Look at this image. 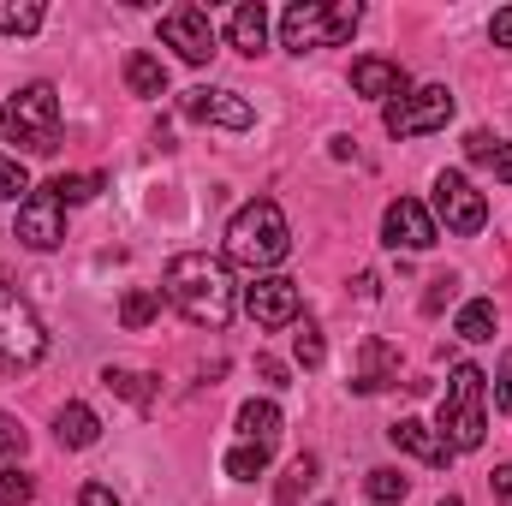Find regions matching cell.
Returning a JSON list of instances; mask_svg holds the SVG:
<instances>
[{
  "label": "cell",
  "instance_id": "1",
  "mask_svg": "<svg viewBox=\"0 0 512 506\" xmlns=\"http://www.w3.org/2000/svg\"><path fill=\"white\" fill-rule=\"evenodd\" d=\"M161 292H167V304L191 328H209V334H221L233 322V310H239V292H233L227 262H215V256H203V251L173 256L167 274H161Z\"/></svg>",
  "mask_w": 512,
  "mask_h": 506
},
{
  "label": "cell",
  "instance_id": "23",
  "mask_svg": "<svg viewBox=\"0 0 512 506\" xmlns=\"http://www.w3.org/2000/svg\"><path fill=\"white\" fill-rule=\"evenodd\" d=\"M42 18H48V12H42L36 0H18V6L0 0V30H6V36H30V30H42Z\"/></svg>",
  "mask_w": 512,
  "mask_h": 506
},
{
  "label": "cell",
  "instance_id": "5",
  "mask_svg": "<svg viewBox=\"0 0 512 506\" xmlns=\"http://www.w3.org/2000/svg\"><path fill=\"white\" fill-rule=\"evenodd\" d=\"M364 24V6L358 0H340V6H322V0H292L280 12V42L292 54H310V48H340L352 30Z\"/></svg>",
  "mask_w": 512,
  "mask_h": 506
},
{
  "label": "cell",
  "instance_id": "40",
  "mask_svg": "<svg viewBox=\"0 0 512 506\" xmlns=\"http://www.w3.org/2000/svg\"><path fill=\"white\" fill-rule=\"evenodd\" d=\"M256 376H262V381H274V387H280V381H286V370H280L274 358H256Z\"/></svg>",
  "mask_w": 512,
  "mask_h": 506
},
{
  "label": "cell",
  "instance_id": "32",
  "mask_svg": "<svg viewBox=\"0 0 512 506\" xmlns=\"http://www.w3.org/2000/svg\"><path fill=\"white\" fill-rule=\"evenodd\" d=\"M18 453H24V429H18V417L0 411V459H18Z\"/></svg>",
  "mask_w": 512,
  "mask_h": 506
},
{
  "label": "cell",
  "instance_id": "35",
  "mask_svg": "<svg viewBox=\"0 0 512 506\" xmlns=\"http://www.w3.org/2000/svg\"><path fill=\"white\" fill-rule=\"evenodd\" d=\"M495 405L512 411V352H507V364H501V376H495Z\"/></svg>",
  "mask_w": 512,
  "mask_h": 506
},
{
  "label": "cell",
  "instance_id": "30",
  "mask_svg": "<svg viewBox=\"0 0 512 506\" xmlns=\"http://www.w3.org/2000/svg\"><path fill=\"white\" fill-rule=\"evenodd\" d=\"M18 191H30L24 161H18V155H0V197H18Z\"/></svg>",
  "mask_w": 512,
  "mask_h": 506
},
{
  "label": "cell",
  "instance_id": "13",
  "mask_svg": "<svg viewBox=\"0 0 512 506\" xmlns=\"http://www.w3.org/2000/svg\"><path fill=\"white\" fill-rule=\"evenodd\" d=\"M185 120H209V126H227V131H251L256 126V108L239 96V90H185Z\"/></svg>",
  "mask_w": 512,
  "mask_h": 506
},
{
  "label": "cell",
  "instance_id": "38",
  "mask_svg": "<svg viewBox=\"0 0 512 506\" xmlns=\"http://www.w3.org/2000/svg\"><path fill=\"white\" fill-rule=\"evenodd\" d=\"M489 167H495V179H507V185H512V143L495 149V161H489Z\"/></svg>",
  "mask_w": 512,
  "mask_h": 506
},
{
  "label": "cell",
  "instance_id": "21",
  "mask_svg": "<svg viewBox=\"0 0 512 506\" xmlns=\"http://www.w3.org/2000/svg\"><path fill=\"white\" fill-rule=\"evenodd\" d=\"M453 334H459V340H471V346H483V340H495V304H489V298H471V304L459 310V322H453Z\"/></svg>",
  "mask_w": 512,
  "mask_h": 506
},
{
  "label": "cell",
  "instance_id": "17",
  "mask_svg": "<svg viewBox=\"0 0 512 506\" xmlns=\"http://www.w3.org/2000/svg\"><path fill=\"white\" fill-rule=\"evenodd\" d=\"M227 36H233V48H239V54H262V42H268V6H262V0H245V6H239V12H233V18H227Z\"/></svg>",
  "mask_w": 512,
  "mask_h": 506
},
{
  "label": "cell",
  "instance_id": "10",
  "mask_svg": "<svg viewBox=\"0 0 512 506\" xmlns=\"http://www.w3.org/2000/svg\"><path fill=\"white\" fill-rule=\"evenodd\" d=\"M18 245H30V251H54V245H66V203L42 185V191H30L24 203H18Z\"/></svg>",
  "mask_w": 512,
  "mask_h": 506
},
{
  "label": "cell",
  "instance_id": "34",
  "mask_svg": "<svg viewBox=\"0 0 512 506\" xmlns=\"http://www.w3.org/2000/svg\"><path fill=\"white\" fill-rule=\"evenodd\" d=\"M78 506H120V495H114L108 483H84V495H78Z\"/></svg>",
  "mask_w": 512,
  "mask_h": 506
},
{
  "label": "cell",
  "instance_id": "9",
  "mask_svg": "<svg viewBox=\"0 0 512 506\" xmlns=\"http://www.w3.org/2000/svg\"><path fill=\"white\" fill-rule=\"evenodd\" d=\"M161 42L179 48V60L209 66L215 60V18H209V6H173L161 18Z\"/></svg>",
  "mask_w": 512,
  "mask_h": 506
},
{
  "label": "cell",
  "instance_id": "8",
  "mask_svg": "<svg viewBox=\"0 0 512 506\" xmlns=\"http://www.w3.org/2000/svg\"><path fill=\"white\" fill-rule=\"evenodd\" d=\"M435 227H447L459 239H471V233L489 227V203H483V191L465 173H441L435 179Z\"/></svg>",
  "mask_w": 512,
  "mask_h": 506
},
{
  "label": "cell",
  "instance_id": "26",
  "mask_svg": "<svg viewBox=\"0 0 512 506\" xmlns=\"http://www.w3.org/2000/svg\"><path fill=\"white\" fill-rule=\"evenodd\" d=\"M102 185H108L102 173H72V179H48V191H54L60 203H90V197H96Z\"/></svg>",
  "mask_w": 512,
  "mask_h": 506
},
{
  "label": "cell",
  "instance_id": "24",
  "mask_svg": "<svg viewBox=\"0 0 512 506\" xmlns=\"http://www.w3.org/2000/svg\"><path fill=\"white\" fill-rule=\"evenodd\" d=\"M310 483H316V453H298V459H292V471H286V483L274 489V501H280V506H298V495H304Z\"/></svg>",
  "mask_w": 512,
  "mask_h": 506
},
{
  "label": "cell",
  "instance_id": "2",
  "mask_svg": "<svg viewBox=\"0 0 512 506\" xmlns=\"http://www.w3.org/2000/svg\"><path fill=\"white\" fill-rule=\"evenodd\" d=\"M292 251V233H286V215H280V203L274 197H251L233 221H227V256L239 262V268H274V262H286Z\"/></svg>",
  "mask_w": 512,
  "mask_h": 506
},
{
  "label": "cell",
  "instance_id": "6",
  "mask_svg": "<svg viewBox=\"0 0 512 506\" xmlns=\"http://www.w3.org/2000/svg\"><path fill=\"white\" fill-rule=\"evenodd\" d=\"M42 352H48V334H42L36 310H30V304L0 280V370H6V376H18V370L42 364Z\"/></svg>",
  "mask_w": 512,
  "mask_h": 506
},
{
  "label": "cell",
  "instance_id": "31",
  "mask_svg": "<svg viewBox=\"0 0 512 506\" xmlns=\"http://www.w3.org/2000/svg\"><path fill=\"white\" fill-rule=\"evenodd\" d=\"M102 381H108L114 393H126V399H143V405H149V387H143L149 376H137V370H108Z\"/></svg>",
  "mask_w": 512,
  "mask_h": 506
},
{
  "label": "cell",
  "instance_id": "3",
  "mask_svg": "<svg viewBox=\"0 0 512 506\" xmlns=\"http://www.w3.org/2000/svg\"><path fill=\"white\" fill-rule=\"evenodd\" d=\"M441 441L453 453H477L483 435H489V376L477 364H453V381H447V399H441Z\"/></svg>",
  "mask_w": 512,
  "mask_h": 506
},
{
  "label": "cell",
  "instance_id": "14",
  "mask_svg": "<svg viewBox=\"0 0 512 506\" xmlns=\"http://www.w3.org/2000/svg\"><path fill=\"white\" fill-rule=\"evenodd\" d=\"M352 90L358 96H376V102H399L405 90H411V78H405V66H393V60H352Z\"/></svg>",
  "mask_w": 512,
  "mask_h": 506
},
{
  "label": "cell",
  "instance_id": "36",
  "mask_svg": "<svg viewBox=\"0 0 512 506\" xmlns=\"http://www.w3.org/2000/svg\"><path fill=\"white\" fill-rule=\"evenodd\" d=\"M489 36H495L501 48H512V6H501V12L489 18Z\"/></svg>",
  "mask_w": 512,
  "mask_h": 506
},
{
  "label": "cell",
  "instance_id": "25",
  "mask_svg": "<svg viewBox=\"0 0 512 506\" xmlns=\"http://www.w3.org/2000/svg\"><path fill=\"white\" fill-rule=\"evenodd\" d=\"M155 310H161V298H155L149 286H131L126 298H120V322H126V328H149Z\"/></svg>",
  "mask_w": 512,
  "mask_h": 506
},
{
  "label": "cell",
  "instance_id": "19",
  "mask_svg": "<svg viewBox=\"0 0 512 506\" xmlns=\"http://www.w3.org/2000/svg\"><path fill=\"white\" fill-rule=\"evenodd\" d=\"M239 435L256 441V447H274L280 441V405L274 399H245L239 405Z\"/></svg>",
  "mask_w": 512,
  "mask_h": 506
},
{
  "label": "cell",
  "instance_id": "4",
  "mask_svg": "<svg viewBox=\"0 0 512 506\" xmlns=\"http://www.w3.org/2000/svg\"><path fill=\"white\" fill-rule=\"evenodd\" d=\"M0 137L18 155H54L60 149V90L54 84H24L0 108Z\"/></svg>",
  "mask_w": 512,
  "mask_h": 506
},
{
  "label": "cell",
  "instance_id": "37",
  "mask_svg": "<svg viewBox=\"0 0 512 506\" xmlns=\"http://www.w3.org/2000/svg\"><path fill=\"white\" fill-rule=\"evenodd\" d=\"M447 298H453V280H435V286H429V298H423V310H429V316H435V310H441V304H447Z\"/></svg>",
  "mask_w": 512,
  "mask_h": 506
},
{
  "label": "cell",
  "instance_id": "39",
  "mask_svg": "<svg viewBox=\"0 0 512 506\" xmlns=\"http://www.w3.org/2000/svg\"><path fill=\"white\" fill-rule=\"evenodd\" d=\"M495 495H501V506H512V465L495 471Z\"/></svg>",
  "mask_w": 512,
  "mask_h": 506
},
{
  "label": "cell",
  "instance_id": "18",
  "mask_svg": "<svg viewBox=\"0 0 512 506\" xmlns=\"http://www.w3.org/2000/svg\"><path fill=\"white\" fill-rule=\"evenodd\" d=\"M54 435H60V447H96V435H102V417L90 411V405H60V417H54Z\"/></svg>",
  "mask_w": 512,
  "mask_h": 506
},
{
  "label": "cell",
  "instance_id": "7",
  "mask_svg": "<svg viewBox=\"0 0 512 506\" xmlns=\"http://www.w3.org/2000/svg\"><path fill=\"white\" fill-rule=\"evenodd\" d=\"M447 120H453V90L447 84L405 90L399 102H387V114H382L387 137H423V131H441Z\"/></svg>",
  "mask_w": 512,
  "mask_h": 506
},
{
  "label": "cell",
  "instance_id": "22",
  "mask_svg": "<svg viewBox=\"0 0 512 506\" xmlns=\"http://www.w3.org/2000/svg\"><path fill=\"white\" fill-rule=\"evenodd\" d=\"M268 453H274V447H256V441H239V447L227 453V477H239V483H256V477L268 471Z\"/></svg>",
  "mask_w": 512,
  "mask_h": 506
},
{
  "label": "cell",
  "instance_id": "41",
  "mask_svg": "<svg viewBox=\"0 0 512 506\" xmlns=\"http://www.w3.org/2000/svg\"><path fill=\"white\" fill-rule=\"evenodd\" d=\"M441 506H465V501H459V495H447V501H441Z\"/></svg>",
  "mask_w": 512,
  "mask_h": 506
},
{
  "label": "cell",
  "instance_id": "20",
  "mask_svg": "<svg viewBox=\"0 0 512 506\" xmlns=\"http://www.w3.org/2000/svg\"><path fill=\"white\" fill-rule=\"evenodd\" d=\"M126 84H131V96H167V66H161L155 54H131Z\"/></svg>",
  "mask_w": 512,
  "mask_h": 506
},
{
  "label": "cell",
  "instance_id": "16",
  "mask_svg": "<svg viewBox=\"0 0 512 506\" xmlns=\"http://www.w3.org/2000/svg\"><path fill=\"white\" fill-rule=\"evenodd\" d=\"M399 381V358H393V346L387 340H364V370L352 376V393H382Z\"/></svg>",
  "mask_w": 512,
  "mask_h": 506
},
{
  "label": "cell",
  "instance_id": "28",
  "mask_svg": "<svg viewBox=\"0 0 512 506\" xmlns=\"http://www.w3.org/2000/svg\"><path fill=\"white\" fill-rule=\"evenodd\" d=\"M292 352H298V364H304V370H316V364L328 358V346H322V328H316V322H304V328L292 334Z\"/></svg>",
  "mask_w": 512,
  "mask_h": 506
},
{
  "label": "cell",
  "instance_id": "11",
  "mask_svg": "<svg viewBox=\"0 0 512 506\" xmlns=\"http://www.w3.org/2000/svg\"><path fill=\"white\" fill-rule=\"evenodd\" d=\"M298 280H286V274H262L245 286V310H251L256 328H292L298 322Z\"/></svg>",
  "mask_w": 512,
  "mask_h": 506
},
{
  "label": "cell",
  "instance_id": "15",
  "mask_svg": "<svg viewBox=\"0 0 512 506\" xmlns=\"http://www.w3.org/2000/svg\"><path fill=\"white\" fill-rule=\"evenodd\" d=\"M387 435H393V447H405V453L423 459V465H447V459H453V447L441 441V429H429L423 417H399Z\"/></svg>",
  "mask_w": 512,
  "mask_h": 506
},
{
  "label": "cell",
  "instance_id": "27",
  "mask_svg": "<svg viewBox=\"0 0 512 506\" xmlns=\"http://www.w3.org/2000/svg\"><path fill=\"white\" fill-rule=\"evenodd\" d=\"M364 489H370V501H376V506H393V501H405V489H411V483H405L393 465H382V471H370V483H364Z\"/></svg>",
  "mask_w": 512,
  "mask_h": 506
},
{
  "label": "cell",
  "instance_id": "12",
  "mask_svg": "<svg viewBox=\"0 0 512 506\" xmlns=\"http://www.w3.org/2000/svg\"><path fill=\"white\" fill-rule=\"evenodd\" d=\"M382 239L393 251H429L441 239V227H435V215L417 197H399V203H387V215H382Z\"/></svg>",
  "mask_w": 512,
  "mask_h": 506
},
{
  "label": "cell",
  "instance_id": "29",
  "mask_svg": "<svg viewBox=\"0 0 512 506\" xmlns=\"http://www.w3.org/2000/svg\"><path fill=\"white\" fill-rule=\"evenodd\" d=\"M36 501V483L24 471H0V506H30Z\"/></svg>",
  "mask_w": 512,
  "mask_h": 506
},
{
  "label": "cell",
  "instance_id": "33",
  "mask_svg": "<svg viewBox=\"0 0 512 506\" xmlns=\"http://www.w3.org/2000/svg\"><path fill=\"white\" fill-rule=\"evenodd\" d=\"M495 149H501V143H495L489 131H471V137H465V155H471V161H483V167L495 161Z\"/></svg>",
  "mask_w": 512,
  "mask_h": 506
}]
</instances>
